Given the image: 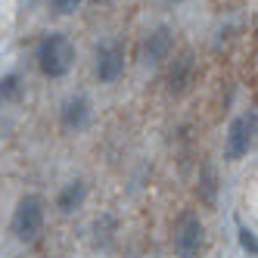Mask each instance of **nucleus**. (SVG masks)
<instances>
[{"label":"nucleus","instance_id":"nucleus-1","mask_svg":"<svg viewBox=\"0 0 258 258\" xmlns=\"http://www.w3.org/2000/svg\"><path fill=\"white\" fill-rule=\"evenodd\" d=\"M34 62H38L41 75L50 81L66 78L78 62V47L66 31H47L34 47Z\"/></svg>","mask_w":258,"mask_h":258},{"label":"nucleus","instance_id":"nucleus-2","mask_svg":"<svg viewBox=\"0 0 258 258\" xmlns=\"http://www.w3.org/2000/svg\"><path fill=\"white\" fill-rule=\"evenodd\" d=\"M171 249L177 258H202L209 249V233L206 221L199 218V212L183 209L171 227Z\"/></svg>","mask_w":258,"mask_h":258},{"label":"nucleus","instance_id":"nucleus-3","mask_svg":"<svg viewBox=\"0 0 258 258\" xmlns=\"http://www.w3.org/2000/svg\"><path fill=\"white\" fill-rule=\"evenodd\" d=\"M44 221H47V202H44L41 193H22L16 199L10 230L19 243H34V239L44 233Z\"/></svg>","mask_w":258,"mask_h":258},{"label":"nucleus","instance_id":"nucleus-4","mask_svg":"<svg viewBox=\"0 0 258 258\" xmlns=\"http://www.w3.org/2000/svg\"><path fill=\"white\" fill-rule=\"evenodd\" d=\"M258 143V112L255 109H246V112H239L230 118L227 131H224V146H221V156L224 162H239L246 159Z\"/></svg>","mask_w":258,"mask_h":258},{"label":"nucleus","instance_id":"nucleus-5","mask_svg":"<svg viewBox=\"0 0 258 258\" xmlns=\"http://www.w3.org/2000/svg\"><path fill=\"white\" fill-rule=\"evenodd\" d=\"M177 53V44H174V28L171 25H153L146 31V38L140 41V66L150 69V72H159L168 66V59Z\"/></svg>","mask_w":258,"mask_h":258},{"label":"nucleus","instance_id":"nucleus-6","mask_svg":"<svg viewBox=\"0 0 258 258\" xmlns=\"http://www.w3.org/2000/svg\"><path fill=\"white\" fill-rule=\"evenodd\" d=\"M127 69V47L121 38H103L94 47V75L100 84H115Z\"/></svg>","mask_w":258,"mask_h":258},{"label":"nucleus","instance_id":"nucleus-7","mask_svg":"<svg viewBox=\"0 0 258 258\" xmlns=\"http://www.w3.org/2000/svg\"><path fill=\"white\" fill-rule=\"evenodd\" d=\"M199 75V59L193 50H180L168 59L165 66V90H168V97H183L187 90L193 87Z\"/></svg>","mask_w":258,"mask_h":258},{"label":"nucleus","instance_id":"nucleus-8","mask_svg":"<svg viewBox=\"0 0 258 258\" xmlns=\"http://www.w3.org/2000/svg\"><path fill=\"white\" fill-rule=\"evenodd\" d=\"M94 121V103H90L87 94H69L59 103V124L69 134H81Z\"/></svg>","mask_w":258,"mask_h":258},{"label":"nucleus","instance_id":"nucleus-9","mask_svg":"<svg viewBox=\"0 0 258 258\" xmlns=\"http://www.w3.org/2000/svg\"><path fill=\"white\" fill-rule=\"evenodd\" d=\"M84 202H87V180L81 177L62 183V190L56 193V209L62 215H75L78 209H84Z\"/></svg>","mask_w":258,"mask_h":258},{"label":"nucleus","instance_id":"nucleus-10","mask_svg":"<svg viewBox=\"0 0 258 258\" xmlns=\"http://www.w3.org/2000/svg\"><path fill=\"white\" fill-rule=\"evenodd\" d=\"M196 196H199L202 206H215V202H218V174H215V168H202Z\"/></svg>","mask_w":258,"mask_h":258},{"label":"nucleus","instance_id":"nucleus-11","mask_svg":"<svg viewBox=\"0 0 258 258\" xmlns=\"http://www.w3.org/2000/svg\"><path fill=\"white\" fill-rule=\"evenodd\" d=\"M22 97V75L19 72H7L0 78V103H16Z\"/></svg>","mask_w":258,"mask_h":258},{"label":"nucleus","instance_id":"nucleus-12","mask_svg":"<svg viewBox=\"0 0 258 258\" xmlns=\"http://www.w3.org/2000/svg\"><path fill=\"white\" fill-rule=\"evenodd\" d=\"M236 243H239V252H243L246 258H258V233L249 230L246 224L236 227Z\"/></svg>","mask_w":258,"mask_h":258},{"label":"nucleus","instance_id":"nucleus-13","mask_svg":"<svg viewBox=\"0 0 258 258\" xmlns=\"http://www.w3.org/2000/svg\"><path fill=\"white\" fill-rule=\"evenodd\" d=\"M47 7H50V13H56V16H75L84 7V0H47Z\"/></svg>","mask_w":258,"mask_h":258},{"label":"nucleus","instance_id":"nucleus-14","mask_svg":"<svg viewBox=\"0 0 258 258\" xmlns=\"http://www.w3.org/2000/svg\"><path fill=\"white\" fill-rule=\"evenodd\" d=\"M94 4H106V0H94Z\"/></svg>","mask_w":258,"mask_h":258}]
</instances>
